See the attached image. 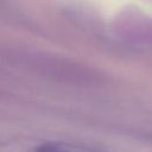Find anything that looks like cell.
Masks as SVG:
<instances>
[{
  "label": "cell",
  "mask_w": 152,
  "mask_h": 152,
  "mask_svg": "<svg viewBox=\"0 0 152 152\" xmlns=\"http://www.w3.org/2000/svg\"><path fill=\"white\" fill-rule=\"evenodd\" d=\"M36 152H97L87 146H78L63 142H49L39 146Z\"/></svg>",
  "instance_id": "cell-1"
}]
</instances>
